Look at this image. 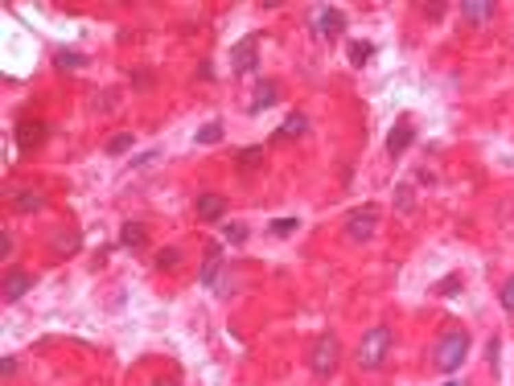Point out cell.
Returning <instances> with one entry per match:
<instances>
[{"mask_svg":"<svg viewBox=\"0 0 514 386\" xmlns=\"http://www.w3.org/2000/svg\"><path fill=\"white\" fill-rule=\"evenodd\" d=\"M465 354H469V333H465V329H449V333L436 341V354H432V362H436V370L453 374V370L465 362Z\"/></svg>","mask_w":514,"mask_h":386,"instance_id":"6da1fadb","label":"cell"},{"mask_svg":"<svg viewBox=\"0 0 514 386\" xmlns=\"http://www.w3.org/2000/svg\"><path fill=\"white\" fill-rule=\"evenodd\" d=\"M387 350H391V329H387V325H375V329L362 337V346H358V366H362V370H379L383 358H387Z\"/></svg>","mask_w":514,"mask_h":386,"instance_id":"7a4b0ae2","label":"cell"},{"mask_svg":"<svg viewBox=\"0 0 514 386\" xmlns=\"http://www.w3.org/2000/svg\"><path fill=\"white\" fill-rule=\"evenodd\" d=\"M338 358H342V346H338V337H334V333H325V337L313 346L309 366H313V374H317V378H329V374L338 370Z\"/></svg>","mask_w":514,"mask_h":386,"instance_id":"3957f363","label":"cell"},{"mask_svg":"<svg viewBox=\"0 0 514 386\" xmlns=\"http://www.w3.org/2000/svg\"><path fill=\"white\" fill-rule=\"evenodd\" d=\"M375 226H379V206H358V210L350 214V222H346V234H350L354 243H366V239L375 234Z\"/></svg>","mask_w":514,"mask_h":386,"instance_id":"277c9868","label":"cell"},{"mask_svg":"<svg viewBox=\"0 0 514 386\" xmlns=\"http://www.w3.org/2000/svg\"><path fill=\"white\" fill-rule=\"evenodd\" d=\"M29 288H33V272H12V276L4 280V304H16Z\"/></svg>","mask_w":514,"mask_h":386,"instance_id":"5b68a950","label":"cell"},{"mask_svg":"<svg viewBox=\"0 0 514 386\" xmlns=\"http://www.w3.org/2000/svg\"><path fill=\"white\" fill-rule=\"evenodd\" d=\"M222 214H226V202H222V197H214V193L198 197V218H206V222H218Z\"/></svg>","mask_w":514,"mask_h":386,"instance_id":"8992f818","label":"cell"},{"mask_svg":"<svg viewBox=\"0 0 514 386\" xmlns=\"http://www.w3.org/2000/svg\"><path fill=\"white\" fill-rule=\"evenodd\" d=\"M342 29H346V16L338 12V8H329V12H321V37H342Z\"/></svg>","mask_w":514,"mask_h":386,"instance_id":"52a82bcc","label":"cell"},{"mask_svg":"<svg viewBox=\"0 0 514 386\" xmlns=\"http://www.w3.org/2000/svg\"><path fill=\"white\" fill-rule=\"evenodd\" d=\"M412 140H416V128H412V123L404 119V123H399V128L391 132V140H387V148H391V152H404V148H408Z\"/></svg>","mask_w":514,"mask_h":386,"instance_id":"ba28073f","label":"cell"},{"mask_svg":"<svg viewBox=\"0 0 514 386\" xmlns=\"http://www.w3.org/2000/svg\"><path fill=\"white\" fill-rule=\"evenodd\" d=\"M461 12H465V21H474V25H482V21H490V16H494V8H490V4H465Z\"/></svg>","mask_w":514,"mask_h":386,"instance_id":"9c48e42d","label":"cell"},{"mask_svg":"<svg viewBox=\"0 0 514 386\" xmlns=\"http://www.w3.org/2000/svg\"><path fill=\"white\" fill-rule=\"evenodd\" d=\"M132 144H136V136H132V132H124V136H115V140L107 144V156H119V152H128Z\"/></svg>","mask_w":514,"mask_h":386,"instance_id":"30bf717a","label":"cell"},{"mask_svg":"<svg viewBox=\"0 0 514 386\" xmlns=\"http://www.w3.org/2000/svg\"><path fill=\"white\" fill-rule=\"evenodd\" d=\"M16 210H21V214H29V210H41V193H25V197H16Z\"/></svg>","mask_w":514,"mask_h":386,"instance_id":"8fae6325","label":"cell"},{"mask_svg":"<svg viewBox=\"0 0 514 386\" xmlns=\"http://www.w3.org/2000/svg\"><path fill=\"white\" fill-rule=\"evenodd\" d=\"M301 132H305V115H288V123H284L280 136H301Z\"/></svg>","mask_w":514,"mask_h":386,"instance_id":"7c38bea8","label":"cell"},{"mask_svg":"<svg viewBox=\"0 0 514 386\" xmlns=\"http://www.w3.org/2000/svg\"><path fill=\"white\" fill-rule=\"evenodd\" d=\"M366 53H371V45H366V41L350 45V62H354V66H362V62H366Z\"/></svg>","mask_w":514,"mask_h":386,"instance_id":"4fadbf2b","label":"cell"},{"mask_svg":"<svg viewBox=\"0 0 514 386\" xmlns=\"http://www.w3.org/2000/svg\"><path fill=\"white\" fill-rule=\"evenodd\" d=\"M37 140H41V128L33 119V128H21V144H37Z\"/></svg>","mask_w":514,"mask_h":386,"instance_id":"5bb4252c","label":"cell"},{"mask_svg":"<svg viewBox=\"0 0 514 386\" xmlns=\"http://www.w3.org/2000/svg\"><path fill=\"white\" fill-rule=\"evenodd\" d=\"M502 309H506V313H514V276L506 280V288H502Z\"/></svg>","mask_w":514,"mask_h":386,"instance_id":"9a60e30c","label":"cell"},{"mask_svg":"<svg viewBox=\"0 0 514 386\" xmlns=\"http://www.w3.org/2000/svg\"><path fill=\"white\" fill-rule=\"evenodd\" d=\"M255 165H259V148H247L243 152V169H255Z\"/></svg>","mask_w":514,"mask_h":386,"instance_id":"2e32d148","label":"cell"},{"mask_svg":"<svg viewBox=\"0 0 514 386\" xmlns=\"http://www.w3.org/2000/svg\"><path fill=\"white\" fill-rule=\"evenodd\" d=\"M292 230H296V218H280L276 222V234H292Z\"/></svg>","mask_w":514,"mask_h":386,"instance_id":"e0dca14e","label":"cell"},{"mask_svg":"<svg viewBox=\"0 0 514 386\" xmlns=\"http://www.w3.org/2000/svg\"><path fill=\"white\" fill-rule=\"evenodd\" d=\"M140 239H144L140 226H124V243H140Z\"/></svg>","mask_w":514,"mask_h":386,"instance_id":"ac0fdd59","label":"cell"},{"mask_svg":"<svg viewBox=\"0 0 514 386\" xmlns=\"http://www.w3.org/2000/svg\"><path fill=\"white\" fill-rule=\"evenodd\" d=\"M156 263H161V267H177V251H173V247H169V251H161V259H156Z\"/></svg>","mask_w":514,"mask_h":386,"instance_id":"d6986e66","label":"cell"},{"mask_svg":"<svg viewBox=\"0 0 514 386\" xmlns=\"http://www.w3.org/2000/svg\"><path fill=\"white\" fill-rule=\"evenodd\" d=\"M218 136H222V128H206V132H202V136H198V140H202V144H214V140H218Z\"/></svg>","mask_w":514,"mask_h":386,"instance_id":"ffe728a7","label":"cell"},{"mask_svg":"<svg viewBox=\"0 0 514 386\" xmlns=\"http://www.w3.org/2000/svg\"><path fill=\"white\" fill-rule=\"evenodd\" d=\"M436 292H441V296H453V292H457V276H449V280H445Z\"/></svg>","mask_w":514,"mask_h":386,"instance_id":"44dd1931","label":"cell"},{"mask_svg":"<svg viewBox=\"0 0 514 386\" xmlns=\"http://www.w3.org/2000/svg\"><path fill=\"white\" fill-rule=\"evenodd\" d=\"M226 239H235V243H243V239H247V230H243V226H226Z\"/></svg>","mask_w":514,"mask_h":386,"instance_id":"7402d4cb","label":"cell"}]
</instances>
